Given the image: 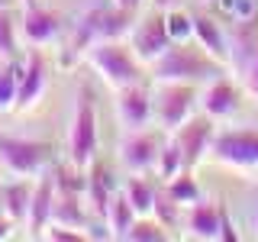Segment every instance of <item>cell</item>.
I'll use <instances>...</instances> for the list:
<instances>
[{
	"mask_svg": "<svg viewBox=\"0 0 258 242\" xmlns=\"http://www.w3.org/2000/svg\"><path fill=\"white\" fill-rule=\"evenodd\" d=\"M226 65L216 62L204 45L190 42H171L161 52V58L152 65V78L155 81H187V84H207V81L220 78Z\"/></svg>",
	"mask_w": 258,
	"mask_h": 242,
	"instance_id": "6da1fadb",
	"label": "cell"
},
{
	"mask_svg": "<svg viewBox=\"0 0 258 242\" xmlns=\"http://www.w3.org/2000/svg\"><path fill=\"white\" fill-rule=\"evenodd\" d=\"M84 58L100 75L103 84L113 87V91L139 84V78H142V62L136 58V52L123 39H97L94 45H87Z\"/></svg>",
	"mask_w": 258,
	"mask_h": 242,
	"instance_id": "7a4b0ae2",
	"label": "cell"
},
{
	"mask_svg": "<svg viewBox=\"0 0 258 242\" xmlns=\"http://www.w3.org/2000/svg\"><path fill=\"white\" fill-rule=\"evenodd\" d=\"M97 158V107L91 87H78L75 94V113L68 129V161L75 168H87Z\"/></svg>",
	"mask_w": 258,
	"mask_h": 242,
	"instance_id": "3957f363",
	"label": "cell"
},
{
	"mask_svg": "<svg viewBox=\"0 0 258 242\" xmlns=\"http://www.w3.org/2000/svg\"><path fill=\"white\" fill-rule=\"evenodd\" d=\"M197 97H200L197 84H187V81H155V91H152L155 123L165 129V133H174V129L194 113Z\"/></svg>",
	"mask_w": 258,
	"mask_h": 242,
	"instance_id": "277c9868",
	"label": "cell"
},
{
	"mask_svg": "<svg viewBox=\"0 0 258 242\" xmlns=\"http://www.w3.org/2000/svg\"><path fill=\"white\" fill-rule=\"evenodd\" d=\"M126 42L136 52V58L152 68V65L161 58V52L171 45V36H168V26H165V10H161V7H152V4H149V10H139L133 29H129V36H126Z\"/></svg>",
	"mask_w": 258,
	"mask_h": 242,
	"instance_id": "5b68a950",
	"label": "cell"
},
{
	"mask_svg": "<svg viewBox=\"0 0 258 242\" xmlns=\"http://www.w3.org/2000/svg\"><path fill=\"white\" fill-rule=\"evenodd\" d=\"M165 129L155 126V129H126V136L119 139V149H116V158L123 165V171L129 174H149L155 171L158 165V155H161V145H165Z\"/></svg>",
	"mask_w": 258,
	"mask_h": 242,
	"instance_id": "8992f818",
	"label": "cell"
},
{
	"mask_svg": "<svg viewBox=\"0 0 258 242\" xmlns=\"http://www.w3.org/2000/svg\"><path fill=\"white\" fill-rule=\"evenodd\" d=\"M48 165V145L26 136H0V168L13 177H39Z\"/></svg>",
	"mask_w": 258,
	"mask_h": 242,
	"instance_id": "52a82bcc",
	"label": "cell"
},
{
	"mask_svg": "<svg viewBox=\"0 0 258 242\" xmlns=\"http://www.w3.org/2000/svg\"><path fill=\"white\" fill-rule=\"evenodd\" d=\"M210 155L229 168H258V129L255 126L216 129Z\"/></svg>",
	"mask_w": 258,
	"mask_h": 242,
	"instance_id": "ba28073f",
	"label": "cell"
},
{
	"mask_svg": "<svg viewBox=\"0 0 258 242\" xmlns=\"http://www.w3.org/2000/svg\"><path fill=\"white\" fill-rule=\"evenodd\" d=\"M213 123H216V119L207 116V113L200 110V113H190V116L174 129L177 142H181V152H184V165H187V168H194L210 152V145H213V133H216Z\"/></svg>",
	"mask_w": 258,
	"mask_h": 242,
	"instance_id": "9c48e42d",
	"label": "cell"
},
{
	"mask_svg": "<svg viewBox=\"0 0 258 242\" xmlns=\"http://www.w3.org/2000/svg\"><path fill=\"white\" fill-rule=\"evenodd\" d=\"M232 23L236 26L229 32V68L236 71V78L245 81L258 58V16H252V20H232Z\"/></svg>",
	"mask_w": 258,
	"mask_h": 242,
	"instance_id": "30bf717a",
	"label": "cell"
},
{
	"mask_svg": "<svg viewBox=\"0 0 258 242\" xmlns=\"http://www.w3.org/2000/svg\"><path fill=\"white\" fill-rule=\"evenodd\" d=\"M116 119L123 129H145L155 123L152 113V91H145L142 84H129L116 91Z\"/></svg>",
	"mask_w": 258,
	"mask_h": 242,
	"instance_id": "8fae6325",
	"label": "cell"
},
{
	"mask_svg": "<svg viewBox=\"0 0 258 242\" xmlns=\"http://www.w3.org/2000/svg\"><path fill=\"white\" fill-rule=\"evenodd\" d=\"M239 103H242V91L236 87V81H229L223 75L213 78V81H207V87L197 97V107L204 110L207 116H213V119L232 116V113L239 110Z\"/></svg>",
	"mask_w": 258,
	"mask_h": 242,
	"instance_id": "7c38bea8",
	"label": "cell"
},
{
	"mask_svg": "<svg viewBox=\"0 0 258 242\" xmlns=\"http://www.w3.org/2000/svg\"><path fill=\"white\" fill-rule=\"evenodd\" d=\"M55 174H39V181L32 184V197H29V213H26V232L36 239H42L45 226L52 223V210H55Z\"/></svg>",
	"mask_w": 258,
	"mask_h": 242,
	"instance_id": "4fadbf2b",
	"label": "cell"
},
{
	"mask_svg": "<svg viewBox=\"0 0 258 242\" xmlns=\"http://www.w3.org/2000/svg\"><path fill=\"white\" fill-rule=\"evenodd\" d=\"M61 32V16L48 7H23V20H20V36L26 39L29 45H45L52 42L55 36Z\"/></svg>",
	"mask_w": 258,
	"mask_h": 242,
	"instance_id": "5bb4252c",
	"label": "cell"
},
{
	"mask_svg": "<svg viewBox=\"0 0 258 242\" xmlns=\"http://www.w3.org/2000/svg\"><path fill=\"white\" fill-rule=\"evenodd\" d=\"M45 78H48L45 58H42V52H39V45H36V48H29V55L23 58V75H20L16 110H26V107H32V103L42 97V91H45Z\"/></svg>",
	"mask_w": 258,
	"mask_h": 242,
	"instance_id": "9a60e30c",
	"label": "cell"
},
{
	"mask_svg": "<svg viewBox=\"0 0 258 242\" xmlns=\"http://www.w3.org/2000/svg\"><path fill=\"white\" fill-rule=\"evenodd\" d=\"M184 236L190 239H220V204L213 200H194L184 207Z\"/></svg>",
	"mask_w": 258,
	"mask_h": 242,
	"instance_id": "2e32d148",
	"label": "cell"
},
{
	"mask_svg": "<svg viewBox=\"0 0 258 242\" xmlns=\"http://www.w3.org/2000/svg\"><path fill=\"white\" fill-rule=\"evenodd\" d=\"M29 197H32V177H10V181H0V210H4L16 226H26Z\"/></svg>",
	"mask_w": 258,
	"mask_h": 242,
	"instance_id": "e0dca14e",
	"label": "cell"
},
{
	"mask_svg": "<svg viewBox=\"0 0 258 242\" xmlns=\"http://www.w3.org/2000/svg\"><path fill=\"white\" fill-rule=\"evenodd\" d=\"M194 39L213 55L216 62L229 65V36L223 32V26L207 13H194Z\"/></svg>",
	"mask_w": 258,
	"mask_h": 242,
	"instance_id": "ac0fdd59",
	"label": "cell"
},
{
	"mask_svg": "<svg viewBox=\"0 0 258 242\" xmlns=\"http://www.w3.org/2000/svg\"><path fill=\"white\" fill-rule=\"evenodd\" d=\"M113 194H116V188H113V174L107 171L103 161L94 158L91 165H87V191H84V197H87V204H94V213L97 216L107 213Z\"/></svg>",
	"mask_w": 258,
	"mask_h": 242,
	"instance_id": "d6986e66",
	"label": "cell"
},
{
	"mask_svg": "<svg viewBox=\"0 0 258 242\" xmlns=\"http://www.w3.org/2000/svg\"><path fill=\"white\" fill-rule=\"evenodd\" d=\"M136 207L126 200V194L123 191H116L110 197V207H107V213H103V220H107V229H110V236L113 239H123L126 236V229L136 223Z\"/></svg>",
	"mask_w": 258,
	"mask_h": 242,
	"instance_id": "ffe728a7",
	"label": "cell"
},
{
	"mask_svg": "<svg viewBox=\"0 0 258 242\" xmlns=\"http://www.w3.org/2000/svg\"><path fill=\"white\" fill-rule=\"evenodd\" d=\"M119 191L126 194V200L136 207V213H139V216H152V207H155L158 191L145 181V174H129Z\"/></svg>",
	"mask_w": 258,
	"mask_h": 242,
	"instance_id": "44dd1931",
	"label": "cell"
},
{
	"mask_svg": "<svg viewBox=\"0 0 258 242\" xmlns=\"http://www.w3.org/2000/svg\"><path fill=\"white\" fill-rule=\"evenodd\" d=\"M184 152H181V142H177L174 133L165 136V145H161V155H158V165H155V174L161 181H171L177 171H184Z\"/></svg>",
	"mask_w": 258,
	"mask_h": 242,
	"instance_id": "7402d4cb",
	"label": "cell"
},
{
	"mask_svg": "<svg viewBox=\"0 0 258 242\" xmlns=\"http://www.w3.org/2000/svg\"><path fill=\"white\" fill-rule=\"evenodd\" d=\"M20 23H16V16L10 13V7L0 4V62L7 58H16V52H20Z\"/></svg>",
	"mask_w": 258,
	"mask_h": 242,
	"instance_id": "603a6c76",
	"label": "cell"
},
{
	"mask_svg": "<svg viewBox=\"0 0 258 242\" xmlns=\"http://www.w3.org/2000/svg\"><path fill=\"white\" fill-rule=\"evenodd\" d=\"M20 75H23V62L7 58V65L0 68V110H16V94H20Z\"/></svg>",
	"mask_w": 258,
	"mask_h": 242,
	"instance_id": "cb8c5ba5",
	"label": "cell"
},
{
	"mask_svg": "<svg viewBox=\"0 0 258 242\" xmlns=\"http://www.w3.org/2000/svg\"><path fill=\"white\" fill-rule=\"evenodd\" d=\"M161 188H165L171 197L177 200V204H184V207H190L194 200H200V188H197V181H194V174H190V168H184V171H177L171 181H161Z\"/></svg>",
	"mask_w": 258,
	"mask_h": 242,
	"instance_id": "d4e9b609",
	"label": "cell"
},
{
	"mask_svg": "<svg viewBox=\"0 0 258 242\" xmlns=\"http://www.w3.org/2000/svg\"><path fill=\"white\" fill-rule=\"evenodd\" d=\"M152 216H155V220L165 226V229H174V226L184 223V204H177L171 194L161 188L158 197H155V207H152Z\"/></svg>",
	"mask_w": 258,
	"mask_h": 242,
	"instance_id": "484cf974",
	"label": "cell"
},
{
	"mask_svg": "<svg viewBox=\"0 0 258 242\" xmlns=\"http://www.w3.org/2000/svg\"><path fill=\"white\" fill-rule=\"evenodd\" d=\"M123 239L126 242H165L168 239V229L158 220H152V216H136V223L126 229Z\"/></svg>",
	"mask_w": 258,
	"mask_h": 242,
	"instance_id": "4316f807",
	"label": "cell"
},
{
	"mask_svg": "<svg viewBox=\"0 0 258 242\" xmlns=\"http://www.w3.org/2000/svg\"><path fill=\"white\" fill-rule=\"evenodd\" d=\"M165 26H168L171 42H190L194 39V13L181 10V7H171V10H165Z\"/></svg>",
	"mask_w": 258,
	"mask_h": 242,
	"instance_id": "83f0119b",
	"label": "cell"
},
{
	"mask_svg": "<svg viewBox=\"0 0 258 242\" xmlns=\"http://www.w3.org/2000/svg\"><path fill=\"white\" fill-rule=\"evenodd\" d=\"M42 239H48V242H84V239H87V232H84V229H75V226L48 223V226H45V232H42Z\"/></svg>",
	"mask_w": 258,
	"mask_h": 242,
	"instance_id": "f1b7e54d",
	"label": "cell"
},
{
	"mask_svg": "<svg viewBox=\"0 0 258 242\" xmlns=\"http://www.w3.org/2000/svg\"><path fill=\"white\" fill-rule=\"evenodd\" d=\"M252 16H258V0H236L232 20H252Z\"/></svg>",
	"mask_w": 258,
	"mask_h": 242,
	"instance_id": "f546056e",
	"label": "cell"
},
{
	"mask_svg": "<svg viewBox=\"0 0 258 242\" xmlns=\"http://www.w3.org/2000/svg\"><path fill=\"white\" fill-rule=\"evenodd\" d=\"M13 229H16V223H13L7 213H0V239H10V236H13Z\"/></svg>",
	"mask_w": 258,
	"mask_h": 242,
	"instance_id": "4dcf8cb0",
	"label": "cell"
},
{
	"mask_svg": "<svg viewBox=\"0 0 258 242\" xmlns=\"http://www.w3.org/2000/svg\"><path fill=\"white\" fill-rule=\"evenodd\" d=\"M245 84H248V91H252V94H258V58H255V65H252V71H248Z\"/></svg>",
	"mask_w": 258,
	"mask_h": 242,
	"instance_id": "1f68e13d",
	"label": "cell"
},
{
	"mask_svg": "<svg viewBox=\"0 0 258 242\" xmlns=\"http://www.w3.org/2000/svg\"><path fill=\"white\" fill-rule=\"evenodd\" d=\"M116 7H126V10H142V4L145 0H113Z\"/></svg>",
	"mask_w": 258,
	"mask_h": 242,
	"instance_id": "d6a6232c",
	"label": "cell"
},
{
	"mask_svg": "<svg viewBox=\"0 0 258 242\" xmlns=\"http://www.w3.org/2000/svg\"><path fill=\"white\" fill-rule=\"evenodd\" d=\"M152 7H161V10H171V7H177L181 0H149Z\"/></svg>",
	"mask_w": 258,
	"mask_h": 242,
	"instance_id": "836d02e7",
	"label": "cell"
},
{
	"mask_svg": "<svg viewBox=\"0 0 258 242\" xmlns=\"http://www.w3.org/2000/svg\"><path fill=\"white\" fill-rule=\"evenodd\" d=\"M252 226L258 229V207H255V213H252Z\"/></svg>",
	"mask_w": 258,
	"mask_h": 242,
	"instance_id": "e575fe53",
	"label": "cell"
},
{
	"mask_svg": "<svg viewBox=\"0 0 258 242\" xmlns=\"http://www.w3.org/2000/svg\"><path fill=\"white\" fill-rule=\"evenodd\" d=\"M32 4H36V0H23V7H32Z\"/></svg>",
	"mask_w": 258,
	"mask_h": 242,
	"instance_id": "d590c367",
	"label": "cell"
},
{
	"mask_svg": "<svg viewBox=\"0 0 258 242\" xmlns=\"http://www.w3.org/2000/svg\"><path fill=\"white\" fill-rule=\"evenodd\" d=\"M204 4H213V0H204Z\"/></svg>",
	"mask_w": 258,
	"mask_h": 242,
	"instance_id": "8d00e7d4",
	"label": "cell"
},
{
	"mask_svg": "<svg viewBox=\"0 0 258 242\" xmlns=\"http://www.w3.org/2000/svg\"><path fill=\"white\" fill-rule=\"evenodd\" d=\"M0 4H4V0H0Z\"/></svg>",
	"mask_w": 258,
	"mask_h": 242,
	"instance_id": "74e56055",
	"label": "cell"
}]
</instances>
